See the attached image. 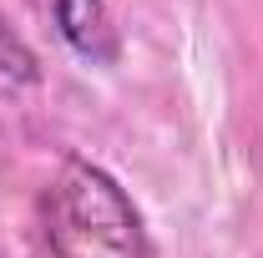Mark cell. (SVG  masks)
Masks as SVG:
<instances>
[{"mask_svg": "<svg viewBox=\"0 0 263 258\" xmlns=\"http://www.w3.org/2000/svg\"><path fill=\"white\" fill-rule=\"evenodd\" d=\"M35 258H152L127 188L86 157H66L35 197Z\"/></svg>", "mask_w": 263, "mask_h": 258, "instance_id": "cell-1", "label": "cell"}, {"mask_svg": "<svg viewBox=\"0 0 263 258\" xmlns=\"http://www.w3.org/2000/svg\"><path fill=\"white\" fill-rule=\"evenodd\" d=\"M51 15L81 56H91V61L117 56V31H111V15L101 0H51Z\"/></svg>", "mask_w": 263, "mask_h": 258, "instance_id": "cell-2", "label": "cell"}, {"mask_svg": "<svg viewBox=\"0 0 263 258\" xmlns=\"http://www.w3.org/2000/svg\"><path fill=\"white\" fill-rule=\"evenodd\" d=\"M0 71H5V76H21V81L31 76V56H26V46L5 31V26H0Z\"/></svg>", "mask_w": 263, "mask_h": 258, "instance_id": "cell-3", "label": "cell"}]
</instances>
